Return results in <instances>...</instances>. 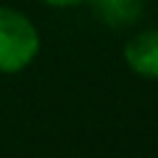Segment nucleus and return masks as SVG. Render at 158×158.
<instances>
[{
	"mask_svg": "<svg viewBox=\"0 0 158 158\" xmlns=\"http://www.w3.org/2000/svg\"><path fill=\"white\" fill-rule=\"evenodd\" d=\"M98 21L108 24L113 29L129 27L140 19L142 13V0H90Z\"/></svg>",
	"mask_w": 158,
	"mask_h": 158,
	"instance_id": "3",
	"label": "nucleus"
},
{
	"mask_svg": "<svg viewBox=\"0 0 158 158\" xmlns=\"http://www.w3.org/2000/svg\"><path fill=\"white\" fill-rule=\"evenodd\" d=\"M40 53V32L29 16L0 6V74L24 71Z\"/></svg>",
	"mask_w": 158,
	"mask_h": 158,
	"instance_id": "1",
	"label": "nucleus"
},
{
	"mask_svg": "<svg viewBox=\"0 0 158 158\" xmlns=\"http://www.w3.org/2000/svg\"><path fill=\"white\" fill-rule=\"evenodd\" d=\"M53 8H74V6H82V3H90V0H42Z\"/></svg>",
	"mask_w": 158,
	"mask_h": 158,
	"instance_id": "4",
	"label": "nucleus"
},
{
	"mask_svg": "<svg viewBox=\"0 0 158 158\" xmlns=\"http://www.w3.org/2000/svg\"><path fill=\"white\" fill-rule=\"evenodd\" d=\"M127 66L145 79H158V27L142 29L124 48Z\"/></svg>",
	"mask_w": 158,
	"mask_h": 158,
	"instance_id": "2",
	"label": "nucleus"
}]
</instances>
